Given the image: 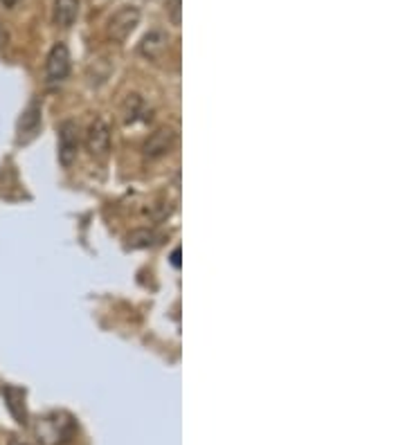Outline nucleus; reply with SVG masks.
<instances>
[{
    "label": "nucleus",
    "instance_id": "0eeeda50",
    "mask_svg": "<svg viewBox=\"0 0 405 445\" xmlns=\"http://www.w3.org/2000/svg\"><path fill=\"white\" fill-rule=\"evenodd\" d=\"M86 149L92 156L104 158L111 149V128L104 119H95L86 133Z\"/></svg>",
    "mask_w": 405,
    "mask_h": 445
},
{
    "label": "nucleus",
    "instance_id": "20e7f679",
    "mask_svg": "<svg viewBox=\"0 0 405 445\" xmlns=\"http://www.w3.org/2000/svg\"><path fill=\"white\" fill-rule=\"evenodd\" d=\"M41 131V104L34 100L29 102V106L23 111V115L18 117L16 124V142L18 144H29Z\"/></svg>",
    "mask_w": 405,
    "mask_h": 445
},
{
    "label": "nucleus",
    "instance_id": "4468645a",
    "mask_svg": "<svg viewBox=\"0 0 405 445\" xmlns=\"http://www.w3.org/2000/svg\"><path fill=\"white\" fill-rule=\"evenodd\" d=\"M172 263L176 268H180V249H174V254H172Z\"/></svg>",
    "mask_w": 405,
    "mask_h": 445
},
{
    "label": "nucleus",
    "instance_id": "9d476101",
    "mask_svg": "<svg viewBox=\"0 0 405 445\" xmlns=\"http://www.w3.org/2000/svg\"><path fill=\"white\" fill-rule=\"evenodd\" d=\"M79 16V0H55V25L68 29Z\"/></svg>",
    "mask_w": 405,
    "mask_h": 445
},
{
    "label": "nucleus",
    "instance_id": "2eb2a0df",
    "mask_svg": "<svg viewBox=\"0 0 405 445\" xmlns=\"http://www.w3.org/2000/svg\"><path fill=\"white\" fill-rule=\"evenodd\" d=\"M16 3H18V0H0V5H3V7H7V9H12Z\"/></svg>",
    "mask_w": 405,
    "mask_h": 445
},
{
    "label": "nucleus",
    "instance_id": "9b49d317",
    "mask_svg": "<svg viewBox=\"0 0 405 445\" xmlns=\"http://www.w3.org/2000/svg\"><path fill=\"white\" fill-rule=\"evenodd\" d=\"M144 111V102L140 95H129L122 104V122L124 124H133L137 122V117Z\"/></svg>",
    "mask_w": 405,
    "mask_h": 445
},
{
    "label": "nucleus",
    "instance_id": "7ed1b4c3",
    "mask_svg": "<svg viewBox=\"0 0 405 445\" xmlns=\"http://www.w3.org/2000/svg\"><path fill=\"white\" fill-rule=\"evenodd\" d=\"M70 72V52L66 43H55L48 54V61H46V77L48 83L55 85L61 83L63 79L68 77Z\"/></svg>",
    "mask_w": 405,
    "mask_h": 445
},
{
    "label": "nucleus",
    "instance_id": "ddd939ff",
    "mask_svg": "<svg viewBox=\"0 0 405 445\" xmlns=\"http://www.w3.org/2000/svg\"><path fill=\"white\" fill-rule=\"evenodd\" d=\"M180 3H183V0H167V16H169V20H172V25H180V7H183V5H180Z\"/></svg>",
    "mask_w": 405,
    "mask_h": 445
},
{
    "label": "nucleus",
    "instance_id": "f257e3e1",
    "mask_svg": "<svg viewBox=\"0 0 405 445\" xmlns=\"http://www.w3.org/2000/svg\"><path fill=\"white\" fill-rule=\"evenodd\" d=\"M39 437L48 445H63L74 437V423L66 414H52L41 420Z\"/></svg>",
    "mask_w": 405,
    "mask_h": 445
},
{
    "label": "nucleus",
    "instance_id": "1a4fd4ad",
    "mask_svg": "<svg viewBox=\"0 0 405 445\" xmlns=\"http://www.w3.org/2000/svg\"><path fill=\"white\" fill-rule=\"evenodd\" d=\"M167 46H169V36L165 34V32L163 29H151L140 43V54L146 59H151V61H158L167 52Z\"/></svg>",
    "mask_w": 405,
    "mask_h": 445
},
{
    "label": "nucleus",
    "instance_id": "f03ea898",
    "mask_svg": "<svg viewBox=\"0 0 405 445\" xmlns=\"http://www.w3.org/2000/svg\"><path fill=\"white\" fill-rule=\"evenodd\" d=\"M137 23H140V9L122 7L120 12L109 20V25H106V36H109L113 43H122L133 34Z\"/></svg>",
    "mask_w": 405,
    "mask_h": 445
},
{
    "label": "nucleus",
    "instance_id": "dca6fc26",
    "mask_svg": "<svg viewBox=\"0 0 405 445\" xmlns=\"http://www.w3.org/2000/svg\"><path fill=\"white\" fill-rule=\"evenodd\" d=\"M12 445H18V441H12Z\"/></svg>",
    "mask_w": 405,
    "mask_h": 445
},
{
    "label": "nucleus",
    "instance_id": "f8f14e48",
    "mask_svg": "<svg viewBox=\"0 0 405 445\" xmlns=\"http://www.w3.org/2000/svg\"><path fill=\"white\" fill-rule=\"evenodd\" d=\"M153 241H156V234L151 230H135L129 236V247H133V249L149 247V245H153Z\"/></svg>",
    "mask_w": 405,
    "mask_h": 445
},
{
    "label": "nucleus",
    "instance_id": "423d86ee",
    "mask_svg": "<svg viewBox=\"0 0 405 445\" xmlns=\"http://www.w3.org/2000/svg\"><path fill=\"white\" fill-rule=\"evenodd\" d=\"M174 146H176V131L172 126H163L146 137L142 151H144L146 158L156 160V158H163L167 153H172Z\"/></svg>",
    "mask_w": 405,
    "mask_h": 445
},
{
    "label": "nucleus",
    "instance_id": "39448f33",
    "mask_svg": "<svg viewBox=\"0 0 405 445\" xmlns=\"http://www.w3.org/2000/svg\"><path fill=\"white\" fill-rule=\"evenodd\" d=\"M79 149V128L77 124L68 119L59 126V162L63 167H70L77 158Z\"/></svg>",
    "mask_w": 405,
    "mask_h": 445
},
{
    "label": "nucleus",
    "instance_id": "6e6552de",
    "mask_svg": "<svg viewBox=\"0 0 405 445\" xmlns=\"http://www.w3.org/2000/svg\"><path fill=\"white\" fill-rule=\"evenodd\" d=\"M3 396H5L7 409L12 411V416L16 418L18 425H27V409H25V396L27 394H25V389L5 385L3 387Z\"/></svg>",
    "mask_w": 405,
    "mask_h": 445
}]
</instances>
